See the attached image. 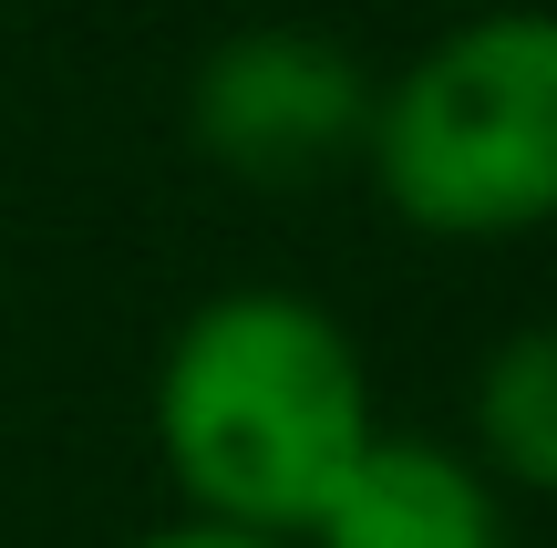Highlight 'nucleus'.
Returning a JSON list of instances; mask_svg holds the SVG:
<instances>
[{
    "label": "nucleus",
    "mask_w": 557,
    "mask_h": 548,
    "mask_svg": "<svg viewBox=\"0 0 557 548\" xmlns=\"http://www.w3.org/2000/svg\"><path fill=\"white\" fill-rule=\"evenodd\" d=\"M372 425L361 342L299 290H218L156 363V455L186 517L238 538L299 548Z\"/></svg>",
    "instance_id": "1"
},
{
    "label": "nucleus",
    "mask_w": 557,
    "mask_h": 548,
    "mask_svg": "<svg viewBox=\"0 0 557 548\" xmlns=\"http://www.w3.org/2000/svg\"><path fill=\"white\" fill-rule=\"evenodd\" d=\"M361 166L423 239L557 228V11H485L413 52L372 94Z\"/></svg>",
    "instance_id": "2"
},
{
    "label": "nucleus",
    "mask_w": 557,
    "mask_h": 548,
    "mask_svg": "<svg viewBox=\"0 0 557 548\" xmlns=\"http://www.w3.org/2000/svg\"><path fill=\"white\" fill-rule=\"evenodd\" d=\"M186 124L197 145L248 186H310L320 166L361 156L372 124V83L341 41L320 32H238L197 62L186 83Z\"/></svg>",
    "instance_id": "3"
},
{
    "label": "nucleus",
    "mask_w": 557,
    "mask_h": 548,
    "mask_svg": "<svg viewBox=\"0 0 557 548\" xmlns=\"http://www.w3.org/2000/svg\"><path fill=\"white\" fill-rule=\"evenodd\" d=\"M299 548H496V487L465 446L372 425Z\"/></svg>",
    "instance_id": "4"
},
{
    "label": "nucleus",
    "mask_w": 557,
    "mask_h": 548,
    "mask_svg": "<svg viewBox=\"0 0 557 548\" xmlns=\"http://www.w3.org/2000/svg\"><path fill=\"white\" fill-rule=\"evenodd\" d=\"M475 466L485 487L557 497V321L506 331L475 373Z\"/></svg>",
    "instance_id": "5"
},
{
    "label": "nucleus",
    "mask_w": 557,
    "mask_h": 548,
    "mask_svg": "<svg viewBox=\"0 0 557 548\" xmlns=\"http://www.w3.org/2000/svg\"><path fill=\"white\" fill-rule=\"evenodd\" d=\"M135 548H289V538H238V528H207V517H176V528L135 538Z\"/></svg>",
    "instance_id": "6"
}]
</instances>
